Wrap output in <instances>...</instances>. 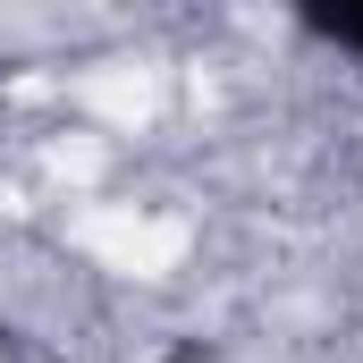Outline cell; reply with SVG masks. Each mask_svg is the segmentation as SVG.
<instances>
[{"label": "cell", "mask_w": 363, "mask_h": 363, "mask_svg": "<svg viewBox=\"0 0 363 363\" xmlns=\"http://www.w3.org/2000/svg\"><path fill=\"white\" fill-rule=\"evenodd\" d=\"M296 26H304L313 43L347 51V60L363 68V0H304V9H296Z\"/></svg>", "instance_id": "6da1fadb"}]
</instances>
